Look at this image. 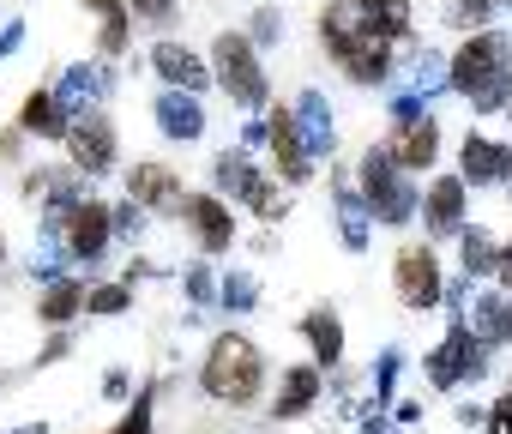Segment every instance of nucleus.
Listing matches in <instances>:
<instances>
[{
	"label": "nucleus",
	"mask_w": 512,
	"mask_h": 434,
	"mask_svg": "<svg viewBox=\"0 0 512 434\" xmlns=\"http://www.w3.org/2000/svg\"><path fill=\"white\" fill-rule=\"evenodd\" d=\"M446 85L476 115H506V103H512V37L506 31H470L446 61Z\"/></svg>",
	"instance_id": "obj_1"
},
{
	"label": "nucleus",
	"mask_w": 512,
	"mask_h": 434,
	"mask_svg": "<svg viewBox=\"0 0 512 434\" xmlns=\"http://www.w3.org/2000/svg\"><path fill=\"white\" fill-rule=\"evenodd\" d=\"M199 392L211 404H229V410H253L266 398V350L253 344L247 332H217L199 356Z\"/></svg>",
	"instance_id": "obj_2"
},
{
	"label": "nucleus",
	"mask_w": 512,
	"mask_h": 434,
	"mask_svg": "<svg viewBox=\"0 0 512 434\" xmlns=\"http://www.w3.org/2000/svg\"><path fill=\"white\" fill-rule=\"evenodd\" d=\"M356 193H362V205H368V224H386V230L410 224V217L422 211L416 175L392 157V145H386V139L362 151V163H356Z\"/></svg>",
	"instance_id": "obj_3"
},
{
	"label": "nucleus",
	"mask_w": 512,
	"mask_h": 434,
	"mask_svg": "<svg viewBox=\"0 0 512 434\" xmlns=\"http://www.w3.org/2000/svg\"><path fill=\"white\" fill-rule=\"evenodd\" d=\"M211 79H217V91H229L235 109H266L272 103V79H266L260 43H253L247 31H217L211 37Z\"/></svg>",
	"instance_id": "obj_4"
},
{
	"label": "nucleus",
	"mask_w": 512,
	"mask_h": 434,
	"mask_svg": "<svg viewBox=\"0 0 512 434\" xmlns=\"http://www.w3.org/2000/svg\"><path fill=\"white\" fill-rule=\"evenodd\" d=\"M392 290H398V308H410V314H428V308L446 302L452 284H446V266L434 254V242H404L392 254Z\"/></svg>",
	"instance_id": "obj_5"
},
{
	"label": "nucleus",
	"mask_w": 512,
	"mask_h": 434,
	"mask_svg": "<svg viewBox=\"0 0 512 434\" xmlns=\"http://www.w3.org/2000/svg\"><path fill=\"white\" fill-rule=\"evenodd\" d=\"M211 181H217V193H229L235 205H247L253 217H284V199H278V181L272 175H260L247 163V151H217L211 157Z\"/></svg>",
	"instance_id": "obj_6"
},
{
	"label": "nucleus",
	"mask_w": 512,
	"mask_h": 434,
	"mask_svg": "<svg viewBox=\"0 0 512 434\" xmlns=\"http://www.w3.org/2000/svg\"><path fill=\"white\" fill-rule=\"evenodd\" d=\"M67 163L85 175V181H97V175H109L115 163H121V133H115V121L103 115V109H85V115H73V127H67Z\"/></svg>",
	"instance_id": "obj_7"
},
{
	"label": "nucleus",
	"mask_w": 512,
	"mask_h": 434,
	"mask_svg": "<svg viewBox=\"0 0 512 434\" xmlns=\"http://www.w3.org/2000/svg\"><path fill=\"white\" fill-rule=\"evenodd\" d=\"M428 380L440 386V392H452V386H470L482 368H488V344L464 326V314H452V332L440 338V350H428Z\"/></svg>",
	"instance_id": "obj_8"
},
{
	"label": "nucleus",
	"mask_w": 512,
	"mask_h": 434,
	"mask_svg": "<svg viewBox=\"0 0 512 434\" xmlns=\"http://www.w3.org/2000/svg\"><path fill=\"white\" fill-rule=\"evenodd\" d=\"M55 236L67 242V254L73 260H85V266H97L103 254H109V242H115V205L109 199H97V193H85L61 224H55Z\"/></svg>",
	"instance_id": "obj_9"
},
{
	"label": "nucleus",
	"mask_w": 512,
	"mask_h": 434,
	"mask_svg": "<svg viewBox=\"0 0 512 434\" xmlns=\"http://www.w3.org/2000/svg\"><path fill=\"white\" fill-rule=\"evenodd\" d=\"M266 151H272V163H278V181H290V187H308V181H314V157H320V151L308 145L296 109H284V103L266 109Z\"/></svg>",
	"instance_id": "obj_10"
},
{
	"label": "nucleus",
	"mask_w": 512,
	"mask_h": 434,
	"mask_svg": "<svg viewBox=\"0 0 512 434\" xmlns=\"http://www.w3.org/2000/svg\"><path fill=\"white\" fill-rule=\"evenodd\" d=\"M127 199H133L145 217H181L193 193H187V181H181V169H175V163L139 157V163L127 169Z\"/></svg>",
	"instance_id": "obj_11"
},
{
	"label": "nucleus",
	"mask_w": 512,
	"mask_h": 434,
	"mask_svg": "<svg viewBox=\"0 0 512 434\" xmlns=\"http://www.w3.org/2000/svg\"><path fill=\"white\" fill-rule=\"evenodd\" d=\"M440 139H446V133H440V115H434V109H410V103L398 109V127L386 133L392 157H398L410 175H428V169L440 163Z\"/></svg>",
	"instance_id": "obj_12"
},
{
	"label": "nucleus",
	"mask_w": 512,
	"mask_h": 434,
	"mask_svg": "<svg viewBox=\"0 0 512 434\" xmlns=\"http://www.w3.org/2000/svg\"><path fill=\"white\" fill-rule=\"evenodd\" d=\"M464 211H470V181L464 175H434L422 187V230H428V242H458L464 224H470Z\"/></svg>",
	"instance_id": "obj_13"
},
{
	"label": "nucleus",
	"mask_w": 512,
	"mask_h": 434,
	"mask_svg": "<svg viewBox=\"0 0 512 434\" xmlns=\"http://www.w3.org/2000/svg\"><path fill=\"white\" fill-rule=\"evenodd\" d=\"M181 224H187L193 248H199V254H211V260L235 248V211H229V199H223V193H193V199H187V211H181Z\"/></svg>",
	"instance_id": "obj_14"
},
{
	"label": "nucleus",
	"mask_w": 512,
	"mask_h": 434,
	"mask_svg": "<svg viewBox=\"0 0 512 434\" xmlns=\"http://www.w3.org/2000/svg\"><path fill=\"white\" fill-rule=\"evenodd\" d=\"M458 175H464L470 187H500V181H512V145L470 127V133L458 139Z\"/></svg>",
	"instance_id": "obj_15"
},
{
	"label": "nucleus",
	"mask_w": 512,
	"mask_h": 434,
	"mask_svg": "<svg viewBox=\"0 0 512 434\" xmlns=\"http://www.w3.org/2000/svg\"><path fill=\"white\" fill-rule=\"evenodd\" d=\"M332 67H338L356 91H374V85H386V79H392L398 49H392L386 37H356V43H344V49L332 55Z\"/></svg>",
	"instance_id": "obj_16"
},
{
	"label": "nucleus",
	"mask_w": 512,
	"mask_h": 434,
	"mask_svg": "<svg viewBox=\"0 0 512 434\" xmlns=\"http://www.w3.org/2000/svg\"><path fill=\"white\" fill-rule=\"evenodd\" d=\"M151 73L169 85V91H187V97H205L217 79H211V61L199 49H181V43H151Z\"/></svg>",
	"instance_id": "obj_17"
},
{
	"label": "nucleus",
	"mask_w": 512,
	"mask_h": 434,
	"mask_svg": "<svg viewBox=\"0 0 512 434\" xmlns=\"http://www.w3.org/2000/svg\"><path fill=\"white\" fill-rule=\"evenodd\" d=\"M326 392V368L320 362H290L278 374V398H272V422H302Z\"/></svg>",
	"instance_id": "obj_18"
},
{
	"label": "nucleus",
	"mask_w": 512,
	"mask_h": 434,
	"mask_svg": "<svg viewBox=\"0 0 512 434\" xmlns=\"http://www.w3.org/2000/svg\"><path fill=\"white\" fill-rule=\"evenodd\" d=\"M25 139H67V127H73V109L61 103V91H49V85H37V91H25V103H19V121H13Z\"/></svg>",
	"instance_id": "obj_19"
},
{
	"label": "nucleus",
	"mask_w": 512,
	"mask_h": 434,
	"mask_svg": "<svg viewBox=\"0 0 512 434\" xmlns=\"http://www.w3.org/2000/svg\"><path fill=\"white\" fill-rule=\"evenodd\" d=\"M296 332H302V344L314 350L320 368H338V362H344V314H338L332 302H314V308L296 320Z\"/></svg>",
	"instance_id": "obj_20"
},
{
	"label": "nucleus",
	"mask_w": 512,
	"mask_h": 434,
	"mask_svg": "<svg viewBox=\"0 0 512 434\" xmlns=\"http://www.w3.org/2000/svg\"><path fill=\"white\" fill-rule=\"evenodd\" d=\"M85 296H91V284H79V278H49V284L37 290V320L55 326V332H67V326L85 314Z\"/></svg>",
	"instance_id": "obj_21"
},
{
	"label": "nucleus",
	"mask_w": 512,
	"mask_h": 434,
	"mask_svg": "<svg viewBox=\"0 0 512 434\" xmlns=\"http://www.w3.org/2000/svg\"><path fill=\"white\" fill-rule=\"evenodd\" d=\"M157 127H163V139H175V145L205 139V109H199V97L163 91V97H157Z\"/></svg>",
	"instance_id": "obj_22"
},
{
	"label": "nucleus",
	"mask_w": 512,
	"mask_h": 434,
	"mask_svg": "<svg viewBox=\"0 0 512 434\" xmlns=\"http://www.w3.org/2000/svg\"><path fill=\"white\" fill-rule=\"evenodd\" d=\"M85 13L97 19V55L103 61H115L121 49H127V37H133V7H127V0H85Z\"/></svg>",
	"instance_id": "obj_23"
},
{
	"label": "nucleus",
	"mask_w": 512,
	"mask_h": 434,
	"mask_svg": "<svg viewBox=\"0 0 512 434\" xmlns=\"http://www.w3.org/2000/svg\"><path fill=\"white\" fill-rule=\"evenodd\" d=\"M500 254H506V242H500L488 224H464V236H458V266H464V278H494V272H500Z\"/></svg>",
	"instance_id": "obj_24"
},
{
	"label": "nucleus",
	"mask_w": 512,
	"mask_h": 434,
	"mask_svg": "<svg viewBox=\"0 0 512 434\" xmlns=\"http://www.w3.org/2000/svg\"><path fill=\"white\" fill-rule=\"evenodd\" d=\"M356 7H362V25H368L374 37H386V43H404L410 25H416V7H410V0H356Z\"/></svg>",
	"instance_id": "obj_25"
},
{
	"label": "nucleus",
	"mask_w": 512,
	"mask_h": 434,
	"mask_svg": "<svg viewBox=\"0 0 512 434\" xmlns=\"http://www.w3.org/2000/svg\"><path fill=\"white\" fill-rule=\"evenodd\" d=\"M127 308H133V284H91V296H85V314H97V320H115Z\"/></svg>",
	"instance_id": "obj_26"
},
{
	"label": "nucleus",
	"mask_w": 512,
	"mask_h": 434,
	"mask_svg": "<svg viewBox=\"0 0 512 434\" xmlns=\"http://www.w3.org/2000/svg\"><path fill=\"white\" fill-rule=\"evenodd\" d=\"M494 13H500V0H452V7H446V19H452L464 37H470V31H494V25H488Z\"/></svg>",
	"instance_id": "obj_27"
},
{
	"label": "nucleus",
	"mask_w": 512,
	"mask_h": 434,
	"mask_svg": "<svg viewBox=\"0 0 512 434\" xmlns=\"http://www.w3.org/2000/svg\"><path fill=\"white\" fill-rule=\"evenodd\" d=\"M109 434H157V392L145 386V392H139V398L127 404V416H121V422H115Z\"/></svg>",
	"instance_id": "obj_28"
},
{
	"label": "nucleus",
	"mask_w": 512,
	"mask_h": 434,
	"mask_svg": "<svg viewBox=\"0 0 512 434\" xmlns=\"http://www.w3.org/2000/svg\"><path fill=\"white\" fill-rule=\"evenodd\" d=\"M482 434H512V386L482 410Z\"/></svg>",
	"instance_id": "obj_29"
},
{
	"label": "nucleus",
	"mask_w": 512,
	"mask_h": 434,
	"mask_svg": "<svg viewBox=\"0 0 512 434\" xmlns=\"http://www.w3.org/2000/svg\"><path fill=\"white\" fill-rule=\"evenodd\" d=\"M127 7H133V19H139V25H157V31L175 19V0H127Z\"/></svg>",
	"instance_id": "obj_30"
},
{
	"label": "nucleus",
	"mask_w": 512,
	"mask_h": 434,
	"mask_svg": "<svg viewBox=\"0 0 512 434\" xmlns=\"http://www.w3.org/2000/svg\"><path fill=\"white\" fill-rule=\"evenodd\" d=\"M247 37H253V43H260V49H266L272 37H284V19H278L272 7H260V13H253V25H247Z\"/></svg>",
	"instance_id": "obj_31"
},
{
	"label": "nucleus",
	"mask_w": 512,
	"mask_h": 434,
	"mask_svg": "<svg viewBox=\"0 0 512 434\" xmlns=\"http://www.w3.org/2000/svg\"><path fill=\"white\" fill-rule=\"evenodd\" d=\"M223 302H235V308H253V284H247V278H223Z\"/></svg>",
	"instance_id": "obj_32"
},
{
	"label": "nucleus",
	"mask_w": 512,
	"mask_h": 434,
	"mask_svg": "<svg viewBox=\"0 0 512 434\" xmlns=\"http://www.w3.org/2000/svg\"><path fill=\"white\" fill-rule=\"evenodd\" d=\"M67 350H73V338H67V332H55V338H49V344L37 350V368H49V362H61Z\"/></svg>",
	"instance_id": "obj_33"
},
{
	"label": "nucleus",
	"mask_w": 512,
	"mask_h": 434,
	"mask_svg": "<svg viewBox=\"0 0 512 434\" xmlns=\"http://www.w3.org/2000/svg\"><path fill=\"white\" fill-rule=\"evenodd\" d=\"M103 392H109V398H127V392H133V386H127V368H109V374H103Z\"/></svg>",
	"instance_id": "obj_34"
},
{
	"label": "nucleus",
	"mask_w": 512,
	"mask_h": 434,
	"mask_svg": "<svg viewBox=\"0 0 512 434\" xmlns=\"http://www.w3.org/2000/svg\"><path fill=\"white\" fill-rule=\"evenodd\" d=\"M0 266H7V236H0Z\"/></svg>",
	"instance_id": "obj_35"
},
{
	"label": "nucleus",
	"mask_w": 512,
	"mask_h": 434,
	"mask_svg": "<svg viewBox=\"0 0 512 434\" xmlns=\"http://www.w3.org/2000/svg\"><path fill=\"white\" fill-rule=\"evenodd\" d=\"M506 121H512V103H506Z\"/></svg>",
	"instance_id": "obj_36"
},
{
	"label": "nucleus",
	"mask_w": 512,
	"mask_h": 434,
	"mask_svg": "<svg viewBox=\"0 0 512 434\" xmlns=\"http://www.w3.org/2000/svg\"><path fill=\"white\" fill-rule=\"evenodd\" d=\"M500 7H512V0H500Z\"/></svg>",
	"instance_id": "obj_37"
},
{
	"label": "nucleus",
	"mask_w": 512,
	"mask_h": 434,
	"mask_svg": "<svg viewBox=\"0 0 512 434\" xmlns=\"http://www.w3.org/2000/svg\"><path fill=\"white\" fill-rule=\"evenodd\" d=\"M506 386H512V374H506Z\"/></svg>",
	"instance_id": "obj_38"
}]
</instances>
